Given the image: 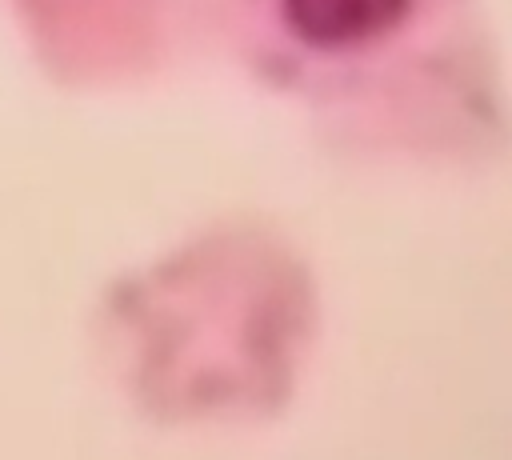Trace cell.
Returning <instances> with one entry per match:
<instances>
[{
    "label": "cell",
    "mask_w": 512,
    "mask_h": 460,
    "mask_svg": "<svg viewBox=\"0 0 512 460\" xmlns=\"http://www.w3.org/2000/svg\"><path fill=\"white\" fill-rule=\"evenodd\" d=\"M408 0H284L292 32L316 48H348L388 32Z\"/></svg>",
    "instance_id": "6da1fadb"
}]
</instances>
